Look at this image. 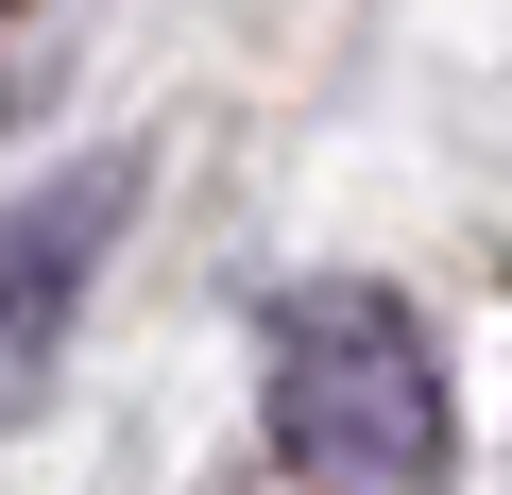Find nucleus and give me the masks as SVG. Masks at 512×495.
Masks as SVG:
<instances>
[{"label":"nucleus","instance_id":"f257e3e1","mask_svg":"<svg viewBox=\"0 0 512 495\" xmlns=\"http://www.w3.org/2000/svg\"><path fill=\"white\" fill-rule=\"evenodd\" d=\"M274 444L308 495H444V342L410 325V291H274Z\"/></svg>","mask_w":512,"mask_h":495},{"label":"nucleus","instance_id":"f03ea898","mask_svg":"<svg viewBox=\"0 0 512 495\" xmlns=\"http://www.w3.org/2000/svg\"><path fill=\"white\" fill-rule=\"evenodd\" d=\"M120 205H137V154H69V171H35L18 205H0V376H35V359H52V325L86 308Z\"/></svg>","mask_w":512,"mask_h":495}]
</instances>
